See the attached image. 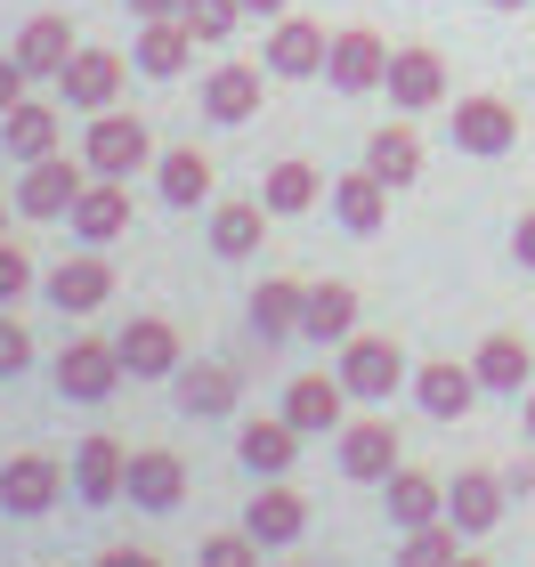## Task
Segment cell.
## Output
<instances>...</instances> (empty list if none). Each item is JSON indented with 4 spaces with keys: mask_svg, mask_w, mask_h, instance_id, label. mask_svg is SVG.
I'll return each instance as SVG.
<instances>
[{
    "mask_svg": "<svg viewBox=\"0 0 535 567\" xmlns=\"http://www.w3.org/2000/svg\"><path fill=\"white\" fill-rule=\"evenodd\" d=\"M122 65H131V58H114V49H73V65L58 73V97H65L73 114H114Z\"/></svg>",
    "mask_w": 535,
    "mask_h": 567,
    "instance_id": "5bb4252c",
    "label": "cell"
},
{
    "mask_svg": "<svg viewBox=\"0 0 535 567\" xmlns=\"http://www.w3.org/2000/svg\"><path fill=\"white\" fill-rule=\"evenodd\" d=\"M390 58H398V49L381 41V33H366V24H349V33H333V58H325V82H333L341 97H366V90H381V82H390Z\"/></svg>",
    "mask_w": 535,
    "mask_h": 567,
    "instance_id": "5b68a950",
    "label": "cell"
},
{
    "mask_svg": "<svg viewBox=\"0 0 535 567\" xmlns=\"http://www.w3.org/2000/svg\"><path fill=\"white\" fill-rule=\"evenodd\" d=\"M97 567H163V559L138 551V544H114V551H97Z\"/></svg>",
    "mask_w": 535,
    "mask_h": 567,
    "instance_id": "b9f144b4",
    "label": "cell"
},
{
    "mask_svg": "<svg viewBox=\"0 0 535 567\" xmlns=\"http://www.w3.org/2000/svg\"><path fill=\"white\" fill-rule=\"evenodd\" d=\"M527 437H535V390H527Z\"/></svg>",
    "mask_w": 535,
    "mask_h": 567,
    "instance_id": "7dc6e473",
    "label": "cell"
},
{
    "mask_svg": "<svg viewBox=\"0 0 535 567\" xmlns=\"http://www.w3.org/2000/svg\"><path fill=\"white\" fill-rule=\"evenodd\" d=\"M122 227H131V187H122V178H90L82 203H73V236H82L90 251H106Z\"/></svg>",
    "mask_w": 535,
    "mask_h": 567,
    "instance_id": "44dd1931",
    "label": "cell"
},
{
    "mask_svg": "<svg viewBox=\"0 0 535 567\" xmlns=\"http://www.w3.org/2000/svg\"><path fill=\"white\" fill-rule=\"evenodd\" d=\"M503 478H512V495H535V454H527V462H512Z\"/></svg>",
    "mask_w": 535,
    "mask_h": 567,
    "instance_id": "f6af8a7d",
    "label": "cell"
},
{
    "mask_svg": "<svg viewBox=\"0 0 535 567\" xmlns=\"http://www.w3.org/2000/svg\"><path fill=\"white\" fill-rule=\"evenodd\" d=\"M454 535H463L454 519H439V527H414V535L398 544V567H454V559H463V551H454Z\"/></svg>",
    "mask_w": 535,
    "mask_h": 567,
    "instance_id": "d590c367",
    "label": "cell"
},
{
    "mask_svg": "<svg viewBox=\"0 0 535 567\" xmlns=\"http://www.w3.org/2000/svg\"><path fill=\"white\" fill-rule=\"evenodd\" d=\"M341 390L366 398V405H390L398 390H414V373H405V349L390 341V332H357V341L341 349Z\"/></svg>",
    "mask_w": 535,
    "mask_h": 567,
    "instance_id": "6da1fadb",
    "label": "cell"
},
{
    "mask_svg": "<svg viewBox=\"0 0 535 567\" xmlns=\"http://www.w3.org/2000/svg\"><path fill=\"white\" fill-rule=\"evenodd\" d=\"M58 495H65V471L49 454H9L0 462V511H9V519H41V511H58Z\"/></svg>",
    "mask_w": 535,
    "mask_h": 567,
    "instance_id": "ba28073f",
    "label": "cell"
},
{
    "mask_svg": "<svg viewBox=\"0 0 535 567\" xmlns=\"http://www.w3.org/2000/svg\"><path fill=\"white\" fill-rule=\"evenodd\" d=\"M195 567H260V544H251V535L236 527V535H212V544H203V559Z\"/></svg>",
    "mask_w": 535,
    "mask_h": 567,
    "instance_id": "ab89813d",
    "label": "cell"
},
{
    "mask_svg": "<svg viewBox=\"0 0 535 567\" xmlns=\"http://www.w3.org/2000/svg\"><path fill=\"white\" fill-rule=\"evenodd\" d=\"M195 58V33H187V17H155V24H138V41H131V65L146 73V82H171L178 65Z\"/></svg>",
    "mask_w": 535,
    "mask_h": 567,
    "instance_id": "d4e9b609",
    "label": "cell"
},
{
    "mask_svg": "<svg viewBox=\"0 0 535 567\" xmlns=\"http://www.w3.org/2000/svg\"><path fill=\"white\" fill-rule=\"evenodd\" d=\"M300 317H309V284H292V276H268L260 292H251V332L260 341H292Z\"/></svg>",
    "mask_w": 535,
    "mask_h": 567,
    "instance_id": "83f0119b",
    "label": "cell"
},
{
    "mask_svg": "<svg viewBox=\"0 0 535 567\" xmlns=\"http://www.w3.org/2000/svg\"><path fill=\"white\" fill-rule=\"evenodd\" d=\"M381 503H390V527H398V535L439 527V519H446V478H430V471H398L390 486H381Z\"/></svg>",
    "mask_w": 535,
    "mask_h": 567,
    "instance_id": "603a6c76",
    "label": "cell"
},
{
    "mask_svg": "<svg viewBox=\"0 0 535 567\" xmlns=\"http://www.w3.org/2000/svg\"><path fill=\"white\" fill-rule=\"evenodd\" d=\"M366 171L381 178V187H414L422 178V138L405 131V122H381V131L366 138Z\"/></svg>",
    "mask_w": 535,
    "mask_h": 567,
    "instance_id": "f546056e",
    "label": "cell"
},
{
    "mask_svg": "<svg viewBox=\"0 0 535 567\" xmlns=\"http://www.w3.org/2000/svg\"><path fill=\"white\" fill-rule=\"evenodd\" d=\"M73 49H82V41H73L65 17H33V24L17 33V65L33 73V82H58V73L73 65Z\"/></svg>",
    "mask_w": 535,
    "mask_h": 567,
    "instance_id": "484cf974",
    "label": "cell"
},
{
    "mask_svg": "<svg viewBox=\"0 0 535 567\" xmlns=\"http://www.w3.org/2000/svg\"><path fill=\"white\" fill-rule=\"evenodd\" d=\"M236 454H244V471H260V478H285L292 471V454H300V430L276 414V422H244L236 430Z\"/></svg>",
    "mask_w": 535,
    "mask_h": 567,
    "instance_id": "4dcf8cb0",
    "label": "cell"
},
{
    "mask_svg": "<svg viewBox=\"0 0 535 567\" xmlns=\"http://www.w3.org/2000/svg\"><path fill=\"white\" fill-rule=\"evenodd\" d=\"M512 260H519V268H535V212L512 227Z\"/></svg>",
    "mask_w": 535,
    "mask_h": 567,
    "instance_id": "ee69618b",
    "label": "cell"
},
{
    "mask_svg": "<svg viewBox=\"0 0 535 567\" xmlns=\"http://www.w3.org/2000/svg\"><path fill=\"white\" fill-rule=\"evenodd\" d=\"M0 236H9V203H0Z\"/></svg>",
    "mask_w": 535,
    "mask_h": 567,
    "instance_id": "f907efd6",
    "label": "cell"
},
{
    "mask_svg": "<svg viewBox=\"0 0 535 567\" xmlns=\"http://www.w3.org/2000/svg\"><path fill=\"white\" fill-rule=\"evenodd\" d=\"M268 203H219L212 212V251L219 260H251V251H260V236H268Z\"/></svg>",
    "mask_w": 535,
    "mask_h": 567,
    "instance_id": "d6a6232c",
    "label": "cell"
},
{
    "mask_svg": "<svg viewBox=\"0 0 535 567\" xmlns=\"http://www.w3.org/2000/svg\"><path fill=\"white\" fill-rule=\"evenodd\" d=\"M178 17H187L195 41H227V33H236V17H244V0H187Z\"/></svg>",
    "mask_w": 535,
    "mask_h": 567,
    "instance_id": "8d00e7d4",
    "label": "cell"
},
{
    "mask_svg": "<svg viewBox=\"0 0 535 567\" xmlns=\"http://www.w3.org/2000/svg\"><path fill=\"white\" fill-rule=\"evenodd\" d=\"M114 349H122V373L131 381H171L178 365H187V349H178V332L163 317H131L114 332Z\"/></svg>",
    "mask_w": 535,
    "mask_h": 567,
    "instance_id": "8fae6325",
    "label": "cell"
},
{
    "mask_svg": "<svg viewBox=\"0 0 535 567\" xmlns=\"http://www.w3.org/2000/svg\"><path fill=\"white\" fill-rule=\"evenodd\" d=\"M33 284H41V276H33V260H24V251L0 236V308H17L24 292H33Z\"/></svg>",
    "mask_w": 535,
    "mask_h": 567,
    "instance_id": "74e56055",
    "label": "cell"
},
{
    "mask_svg": "<svg viewBox=\"0 0 535 567\" xmlns=\"http://www.w3.org/2000/svg\"><path fill=\"white\" fill-rule=\"evenodd\" d=\"M446 131H454V146H463V154H487V163H495V154L519 146V114L503 106V97H454V122H446Z\"/></svg>",
    "mask_w": 535,
    "mask_h": 567,
    "instance_id": "9a60e30c",
    "label": "cell"
},
{
    "mask_svg": "<svg viewBox=\"0 0 535 567\" xmlns=\"http://www.w3.org/2000/svg\"><path fill=\"white\" fill-rule=\"evenodd\" d=\"M41 300L58 308V317H97V308L114 300V268L97 260V251H73V260H58L41 276Z\"/></svg>",
    "mask_w": 535,
    "mask_h": 567,
    "instance_id": "277c9868",
    "label": "cell"
},
{
    "mask_svg": "<svg viewBox=\"0 0 535 567\" xmlns=\"http://www.w3.org/2000/svg\"><path fill=\"white\" fill-rule=\"evenodd\" d=\"M251 114H260V65H244V58L212 65V82H203V122H219V131H244Z\"/></svg>",
    "mask_w": 535,
    "mask_h": 567,
    "instance_id": "d6986e66",
    "label": "cell"
},
{
    "mask_svg": "<svg viewBox=\"0 0 535 567\" xmlns=\"http://www.w3.org/2000/svg\"><path fill=\"white\" fill-rule=\"evenodd\" d=\"M244 17H268L276 24V17H292V0H244Z\"/></svg>",
    "mask_w": 535,
    "mask_h": 567,
    "instance_id": "bcb514c9",
    "label": "cell"
},
{
    "mask_svg": "<svg viewBox=\"0 0 535 567\" xmlns=\"http://www.w3.org/2000/svg\"><path fill=\"white\" fill-rule=\"evenodd\" d=\"M317 187H325V178H317V163L285 154V163H268V178H260V203H268L276 219H300V212L317 203Z\"/></svg>",
    "mask_w": 535,
    "mask_h": 567,
    "instance_id": "836d02e7",
    "label": "cell"
},
{
    "mask_svg": "<svg viewBox=\"0 0 535 567\" xmlns=\"http://www.w3.org/2000/svg\"><path fill=\"white\" fill-rule=\"evenodd\" d=\"M155 187H163V203H171V212H195V203L212 195V163H203L195 146H171L163 163H155Z\"/></svg>",
    "mask_w": 535,
    "mask_h": 567,
    "instance_id": "e575fe53",
    "label": "cell"
},
{
    "mask_svg": "<svg viewBox=\"0 0 535 567\" xmlns=\"http://www.w3.org/2000/svg\"><path fill=\"white\" fill-rule=\"evenodd\" d=\"M24 82H33V73H24V65H17V49H9V58H0V114H17V106H24Z\"/></svg>",
    "mask_w": 535,
    "mask_h": 567,
    "instance_id": "60d3db41",
    "label": "cell"
},
{
    "mask_svg": "<svg viewBox=\"0 0 535 567\" xmlns=\"http://www.w3.org/2000/svg\"><path fill=\"white\" fill-rule=\"evenodd\" d=\"M349 390H341V373H300L292 390H285V422L300 430V437H333V430H349Z\"/></svg>",
    "mask_w": 535,
    "mask_h": 567,
    "instance_id": "e0dca14e",
    "label": "cell"
},
{
    "mask_svg": "<svg viewBox=\"0 0 535 567\" xmlns=\"http://www.w3.org/2000/svg\"><path fill=\"white\" fill-rule=\"evenodd\" d=\"M122 486H131V446H122V437H82V446H73V495L82 503H122Z\"/></svg>",
    "mask_w": 535,
    "mask_h": 567,
    "instance_id": "30bf717a",
    "label": "cell"
},
{
    "mask_svg": "<svg viewBox=\"0 0 535 567\" xmlns=\"http://www.w3.org/2000/svg\"><path fill=\"white\" fill-rule=\"evenodd\" d=\"M398 471H405V462H398V430L381 422V414H366V422L341 430V478H357V486H390Z\"/></svg>",
    "mask_w": 535,
    "mask_h": 567,
    "instance_id": "7c38bea8",
    "label": "cell"
},
{
    "mask_svg": "<svg viewBox=\"0 0 535 567\" xmlns=\"http://www.w3.org/2000/svg\"><path fill=\"white\" fill-rule=\"evenodd\" d=\"M503 511H512V478H503V471H454V486H446V519L463 527V535H495Z\"/></svg>",
    "mask_w": 535,
    "mask_h": 567,
    "instance_id": "9c48e42d",
    "label": "cell"
},
{
    "mask_svg": "<svg viewBox=\"0 0 535 567\" xmlns=\"http://www.w3.org/2000/svg\"><path fill=\"white\" fill-rule=\"evenodd\" d=\"M471 373H479V390H503V398L535 390V357H527L519 332H487V341H479V357H471Z\"/></svg>",
    "mask_w": 535,
    "mask_h": 567,
    "instance_id": "cb8c5ba5",
    "label": "cell"
},
{
    "mask_svg": "<svg viewBox=\"0 0 535 567\" xmlns=\"http://www.w3.org/2000/svg\"><path fill=\"white\" fill-rule=\"evenodd\" d=\"M390 106L398 114H430V106H446V58L439 49H398L390 58Z\"/></svg>",
    "mask_w": 535,
    "mask_h": 567,
    "instance_id": "ac0fdd59",
    "label": "cell"
},
{
    "mask_svg": "<svg viewBox=\"0 0 535 567\" xmlns=\"http://www.w3.org/2000/svg\"><path fill=\"white\" fill-rule=\"evenodd\" d=\"M333 219L349 227V236H381V219H390V187L357 163L349 178H333Z\"/></svg>",
    "mask_w": 535,
    "mask_h": 567,
    "instance_id": "4316f807",
    "label": "cell"
},
{
    "mask_svg": "<svg viewBox=\"0 0 535 567\" xmlns=\"http://www.w3.org/2000/svg\"><path fill=\"white\" fill-rule=\"evenodd\" d=\"M300 332L309 341H333V349H349L357 341V284H309V317H300Z\"/></svg>",
    "mask_w": 535,
    "mask_h": 567,
    "instance_id": "f1b7e54d",
    "label": "cell"
},
{
    "mask_svg": "<svg viewBox=\"0 0 535 567\" xmlns=\"http://www.w3.org/2000/svg\"><path fill=\"white\" fill-rule=\"evenodd\" d=\"M487 9H527V0H487Z\"/></svg>",
    "mask_w": 535,
    "mask_h": 567,
    "instance_id": "c3c4849f",
    "label": "cell"
},
{
    "mask_svg": "<svg viewBox=\"0 0 535 567\" xmlns=\"http://www.w3.org/2000/svg\"><path fill=\"white\" fill-rule=\"evenodd\" d=\"M122 495H131V511H178L187 503V462H178L171 446H138L131 454V486H122Z\"/></svg>",
    "mask_w": 535,
    "mask_h": 567,
    "instance_id": "2e32d148",
    "label": "cell"
},
{
    "mask_svg": "<svg viewBox=\"0 0 535 567\" xmlns=\"http://www.w3.org/2000/svg\"><path fill=\"white\" fill-rule=\"evenodd\" d=\"M114 381H122V349L114 341H65L58 349V390L73 398V405H106L114 398Z\"/></svg>",
    "mask_w": 535,
    "mask_h": 567,
    "instance_id": "52a82bcc",
    "label": "cell"
},
{
    "mask_svg": "<svg viewBox=\"0 0 535 567\" xmlns=\"http://www.w3.org/2000/svg\"><path fill=\"white\" fill-rule=\"evenodd\" d=\"M260 58L276 82H309V73H325V58H333V33L309 17H276L268 24V41H260Z\"/></svg>",
    "mask_w": 535,
    "mask_h": 567,
    "instance_id": "8992f818",
    "label": "cell"
},
{
    "mask_svg": "<svg viewBox=\"0 0 535 567\" xmlns=\"http://www.w3.org/2000/svg\"><path fill=\"white\" fill-rule=\"evenodd\" d=\"M122 9H131L138 24H155V17H178V9H187V0H122Z\"/></svg>",
    "mask_w": 535,
    "mask_h": 567,
    "instance_id": "7bdbcfd3",
    "label": "cell"
},
{
    "mask_svg": "<svg viewBox=\"0 0 535 567\" xmlns=\"http://www.w3.org/2000/svg\"><path fill=\"white\" fill-rule=\"evenodd\" d=\"M24 365H33V332H24L9 308H0V381H17Z\"/></svg>",
    "mask_w": 535,
    "mask_h": 567,
    "instance_id": "f35d334b",
    "label": "cell"
},
{
    "mask_svg": "<svg viewBox=\"0 0 535 567\" xmlns=\"http://www.w3.org/2000/svg\"><path fill=\"white\" fill-rule=\"evenodd\" d=\"M244 535H251L260 551H285V544H300V535H309V503H300L285 478H268L260 495L244 503Z\"/></svg>",
    "mask_w": 535,
    "mask_h": 567,
    "instance_id": "4fadbf2b",
    "label": "cell"
},
{
    "mask_svg": "<svg viewBox=\"0 0 535 567\" xmlns=\"http://www.w3.org/2000/svg\"><path fill=\"white\" fill-rule=\"evenodd\" d=\"M454 567H487V559H471V551H463V559H454Z\"/></svg>",
    "mask_w": 535,
    "mask_h": 567,
    "instance_id": "681fc988",
    "label": "cell"
},
{
    "mask_svg": "<svg viewBox=\"0 0 535 567\" xmlns=\"http://www.w3.org/2000/svg\"><path fill=\"white\" fill-rule=\"evenodd\" d=\"M171 398H178V414H195V422H219V414H236L244 381L227 373V365H178V373H171Z\"/></svg>",
    "mask_w": 535,
    "mask_h": 567,
    "instance_id": "7402d4cb",
    "label": "cell"
},
{
    "mask_svg": "<svg viewBox=\"0 0 535 567\" xmlns=\"http://www.w3.org/2000/svg\"><path fill=\"white\" fill-rule=\"evenodd\" d=\"M82 163L97 178H138L155 163V138H146V122H131V114H97L90 138H82Z\"/></svg>",
    "mask_w": 535,
    "mask_h": 567,
    "instance_id": "3957f363",
    "label": "cell"
},
{
    "mask_svg": "<svg viewBox=\"0 0 535 567\" xmlns=\"http://www.w3.org/2000/svg\"><path fill=\"white\" fill-rule=\"evenodd\" d=\"M0 146H9L17 163H41V154H58V106L24 97L17 114H0Z\"/></svg>",
    "mask_w": 535,
    "mask_h": 567,
    "instance_id": "1f68e13d",
    "label": "cell"
},
{
    "mask_svg": "<svg viewBox=\"0 0 535 567\" xmlns=\"http://www.w3.org/2000/svg\"><path fill=\"white\" fill-rule=\"evenodd\" d=\"M90 163H73V154H41V163H24V178H17V212L24 219H73V203H82V187H90Z\"/></svg>",
    "mask_w": 535,
    "mask_h": 567,
    "instance_id": "7a4b0ae2",
    "label": "cell"
},
{
    "mask_svg": "<svg viewBox=\"0 0 535 567\" xmlns=\"http://www.w3.org/2000/svg\"><path fill=\"white\" fill-rule=\"evenodd\" d=\"M414 405L430 422H463L471 405H479V373L471 365H454V357H439V365H422L414 373Z\"/></svg>",
    "mask_w": 535,
    "mask_h": 567,
    "instance_id": "ffe728a7",
    "label": "cell"
}]
</instances>
